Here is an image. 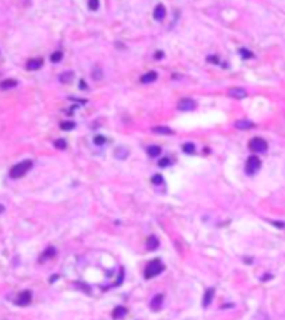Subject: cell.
Masks as SVG:
<instances>
[{
    "instance_id": "6da1fadb",
    "label": "cell",
    "mask_w": 285,
    "mask_h": 320,
    "mask_svg": "<svg viewBox=\"0 0 285 320\" xmlns=\"http://www.w3.org/2000/svg\"><path fill=\"white\" fill-rule=\"evenodd\" d=\"M32 165H33V162H32V160L18 162V164H15V165L10 169V177H12V178H20V177H23L27 172L30 170Z\"/></svg>"
},
{
    "instance_id": "7a4b0ae2",
    "label": "cell",
    "mask_w": 285,
    "mask_h": 320,
    "mask_svg": "<svg viewBox=\"0 0 285 320\" xmlns=\"http://www.w3.org/2000/svg\"><path fill=\"white\" fill-rule=\"evenodd\" d=\"M163 263L158 260V258H155V260H152L149 265L145 267V272H144V275H145V279H154V277H157V275H160L162 272H163Z\"/></svg>"
},
{
    "instance_id": "3957f363",
    "label": "cell",
    "mask_w": 285,
    "mask_h": 320,
    "mask_svg": "<svg viewBox=\"0 0 285 320\" xmlns=\"http://www.w3.org/2000/svg\"><path fill=\"white\" fill-rule=\"evenodd\" d=\"M249 149L252 150L254 154H264V152H267V149H269V144H267L262 137H254V139H250V142H249Z\"/></svg>"
},
{
    "instance_id": "277c9868",
    "label": "cell",
    "mask_w": 285,
    "mask_h": 320,
    "mask_svg": "<svg viewBox=\"0 0 285 320\" xmlns=\"http://www.w3.org/2000/svg\"><path fill=\"white\" fill-rule=\"evenodd\" d=\"M260 167H262V162L257 155H250L247 162H245V172L249 174V175H254L255 172L260 170Z\"/></svg>"
},
{
    "instance_id": "5b68a950",
    "label": "cell",
    "mask_w": 285,
    "mask_h": 320,
    "mask_svg": "<svg viewBox=\"0 0 285 320\" xmlns=\"http://www.w3.org/2000/svg\"><path fill=\"white\" fill-rule=\"evenodd\" d=\"M32 302V292L30 290H25V292H20L18 297L15 299V304L18 307H27V305Z\"/></svg>"
},
{
    "instance_id": "8992f818",
    "label": "cell",
    "mask_w": 285,
    "mask_h": 320,
    "mask_svg": "<svg viewBox=\"0 0 285 320\" xmlns=\"http://www.w3.org/2000/svg\"><path fill=\"white\" fill-rule=\"evenodd\" d=\"M195 107H197V103L192 98H182L180 102H178V110H182V112H190Z\"/></svg>"
},
{
    "instance_id": "52a82bcc",
    "label": "cell",
    "mask_w": 285,
    "mask_h": 320,
    "mask_svg": "<svg viewBox=\"0 0 285 320\" xmlns=\"http://www.w3.org/2000/svg\"><path fill=\"white\" fill-rule=\"evenodd\" d=\"M228 95L232 98H245L247 97V90L242 87H232L228 90Z\"/></svg>"
},
{
    "instance_id": "ba28073f",
    "label": "cell",
    "mask_w": 285,
    "mask_h": 320,
    "mask_svg": "<svg viewBox=\"0 0 285 320\" xmlns=\"http://www.w3.org/2000/svg\"><path fill=\"white\" fill-rule=\"evenodd\" d=\"M213 294H215V290H213V289H207V290H205V294H203V299H202V305H203V309L210 307V304H212V300H213Z\"/></svg>"
},
{
    "instance_id": "9c48e42d",
    "label": "cell",
    "mask_w": 285,
    "mask_h": 320,
    "mask_svg": "<svg viewBox=\"0 0 285 320\" xmlns=\"http://www.w3.org/2000/svg\"><path fill=\"white\" fill-rule=\"evenodd\" d=\"M165 15H167V9L162 5V4H158V5L155 7V10H154V18L160 22V20L165 18Z\"/></svg>"
},
{
    "instance_id": "30bf717a",
    "label": "cell",
    "mask_w": 285,
    "mask_h": 320,
    "mask_svg": "<svg viewBox=\"0 0 285 320\" xmlns=\"http://www.w3.org/2000/svg\"><path fill=\"white\" fill-rule=\"evenodd\" d=\"M162 304H163V294H157L155 297L150 300V309L152 310H160Z\"/></svg>"
},
{
    "instance_id": "8fae6325",
    "label": "cell",
    "mask_w": 285,
    "mask_h": 320,
    "mask_svg": "<svg viewBox=\"0 0 285 320\" xmlns=\"http://www.w3.org/2000/svg\"><path fill=\"white\" fill-rule=\"evenodd\" d=\"M235 127L240 130H249V129H254V122L252 120H247V119H240L235 122Z\"/></svg>"
},
{
    "instance_id": "7c38bea8",
    "label": "cell",
    "mask_w": 285,
    "mask_h": 320,
    "mask_svg": "<svg viewBox=\"0 0 285 320\" xmlns=\"http://www.w3.org/2000/svg\"><path fill=\"white\" fill-rule=\"evenodd\" d=\"M157 72H154V70H150V72H147V73H144L142 77H140V82L142 83H152V82H155L157 80Z\"/></svg>"
},
{
    "instance_id": "4fadbf2b",
    "label": "cell",
    "mask_w": 285,
    "mask_h": 320,
    "mask_svg": "<svg viewBox=\"0 0 285 320\" xmlns=\"http://www.w3.org/2000/svg\"><path fill=\"white\" fill-rule=\"evenodd\" d=\"M14 87H17L15 78H5V80L0 82V88H2V90H9V88H14Z\"/></svg>"
},
{
    "instance_id": "5bb4252c",
    "label": "cell",
    "mask_w": 285,
    "mask_h": 320,
    "mask_svg": "<svg viewBox=\"0 0 285 320\" xmlns=\"http://www.w3.org/2000/svg\"><path fill=\"white\" fill-rule=\"evenodd\" d=\"M42 63H43L42 58H30V60L27 62V68H28V70H37V68L42 67Z\"/></svg>"
},
{
    "instance_id": "9a60e30c",
    "label": "cell",
    "mask_w": 285,
    "mask_h": 320,
    "mask_svg": "<svg viewBox=\"0 0 285 320\" xmlns=\"http://www.w3.org/2000/svg\"><path fill=\"white\" fill-rule=\"evenodd\" d=\"M90 75H92V80H102L104 78V72H102V67H99V65H95V67L92 68V72H90Z\"/></svg>"
},
{
    "instance_id": "2e32d148",
    "label": "cell",
    "mask_w": 285,
    "mask_h": 320,
    "mask_svg": "<svg viewBox=\"0 0 285 320\" xmlns=\"http://www.w3.org/2000/svg\"><path fill=\"white\" fill-rule=\"evenodd\" d=\"M115 157L119 160H125L127 157H129V149L127 147H117L115 149Z\"/></svg>"
},
{
    "instance_id": "e0dca14e",
    "label": "cell",
    "mask_w": 285,
    "mask_h": 320,
    "mask_svg": "<svg viewBox=\"0 0 285 320\" xmlns=\"http://www.w3.org/2000/svg\"><path fill=\"white\" fill-rule=\"evenodd\" d=\"M152 132L158 135H173L172 129H168V127H152Z\"/></svg>"
},
{
    "instance_id": "ac0fdd59",
    "label": "cell",
    "mask_w": 285,
    "mask_h": 320,
    "mask_svg": "<svg viewBox=\"0 0 285 320\" xmlns=\"http://www.w3.org/2000/svg\"><path fill=\"white\" fill-rule=\"evenodd\" d=\"M147 154L155 159V157H158V155L162 154V149L158 147V145H150V147H147Z\"/></svg>"
},
{
    "instance_id": "d6986e66",
    "label": "cell",
    "mask_w": 285,
    "mask_h": 320,
    "mask_svg": "<svg viewBox=\"0 0 285 320\" xmlns=\"http://www.w3.org/2000/svg\"><path fill=\"white\" fill-rule=\"evenodd\" d=\"M60 82H63V83H70L73 80V72H70V70H67V72H63V73H60Z\"/></svg>"
},
{
    "instance_id": "ffe728a7",
    "label": "cell",
    "mask_w": 285,
    "mask_h": 320,
    "mask_svg": "<svg viewBox=\"0 0 285 320\" xmlns=\"http://www.w3.org/2000/svg\"><path fill=\"white\" fill-rule=\"evenodd\" d=\"M147 248H149V250H155V248H158V238L157 237H149L147 238Z\"/></svg>"
},
{
    "instance_id": "44dd1931",
    "label": "cell",
    "mask_w": 285,
    "mask_h": 320,
    "mask_svg": "<svg viewBox=\"0 0 285 320\" xmlns=\"http://www.w3.org/2000/svg\"><path fill=\"white\" fill-rule=\"evenodd\" d=\"M112 315H114V319H122V317L127 315V309H125V307H117Z\"/></svg>"
},
{
    "instance_id": "7402d4cb",
    "label": "cell",
    "mask_w": 285,
    "mask_h": 320,
    "mask_svg": "<svg viewBox=\"0 0 285 320\" xmlns=\"http://www.w3.org/2000/svg\"><path fill=\"white\" fill-rule=\"evenodd\" d=\"M182 150H183L185 154H195V144H192V142H187V144L182 145Z\"/></svg>"
},
{
    "instance_id": "603a6c76",
    "label": "cell",
    "mask_w": 285,
    "mask_h": 320,
    "mask_svg": "<svg viewBox=\"0 0 285 320\" xmlns=\"http://www.w3.org/2000/svg\"><path fill=\"white\" fill-rule=\"evenodd\" d=\"M60 129L62 130H73L75 129V122H72V120H65V122L60 124Z\"/></svg>"
},
{
    "instance_id": "cb8c5ba5",
    "label": "cell",
    "mask_w": 285,
    "mask_h": 320,
    "mask_svg": "<svg viewBox=\"0 0 285 320\" xmlns=\"http://www.w3.org/2000/svg\"><path fill=\"white\" fill-rule=\"evenodd\" d=\"M62 57H63V53H62L60 50L53 52L52 55H50V62H52V63H57V62H60V60H62Z\"/></svg>"
},
{
    "instance_id": "d4e9b609",
    "label": "cell",
    "mask_w": 285,
    "mask_h": 320,
    "mask_svg": "<svg viewBox=\"0 0 285 320\" xmlns=\"http://www.w3.org/2000/svg\"><path fill=\"white\" fill-rule=\"evenodd\" d=\"M105 142H107V140H105V137L104 135H95V137H93V144L95 145H105Z\"/></svg>"
},
{
    "instance_id": "484cf974",
    "label": "cell",
    "mask_w": 285,
    "mask_h": 320,
    "mask_svg": "<svg viewBox=\"0 0 285 320\" xmlns=\"http://www.w3.org/2000/svg\"><path fill=\"white\" fill-rule=\"evenodd\" d=\"M152 183H154V185H162V183H163V177H162L160 174L154 175L152 177Z\"/></svg>"
},
{
    "instance_id": "4316f807",
    "label": "cell",
    "mask_w": 285,
    "mask_h": 320,
    "mask_svg": "<svg viewBox=\"0 0 285 320\" xmlns=\"http://www.w3.org/2000/svg\"><path fill=\"white\" fill-rule=\"evenodd\" d=\"M239 53H240V55H242L244 58H254V53H252L250 50H247V48H240Z\"/></svg>"
},
{
    "instance_id": "83f0119b",
    "label": "cell",
    "mask_w": 285,
    "mask_h": 320,
    "mask_svg": "<svg viewBox=\"0 0 285 320\" xmlns=\"http://www.w3.org/2000/svg\"><path fill=\"white\" fill-rule=\"evenodd\" d=\"M53 145H55V147H57L58 150H63V149H65V147H67V142H65V140H63V139H57V140H55V144H53Z\"/></svg>"
},
{
    "instance_id": "f1b7e54d",
    "label": "cell",
    "mask_w": 285,
    "mask_h": 320,
    "mask_svg": "<svg viewBox=\"0 0 285 320\" xmlns=\"http://www.w3.org/2000/svg\"><path fill=\"white\" fill-rule=\"evenodd\" d=\"M53 255H55V248H47L45 250V253H43V255H42V260H45V258H50V257H53Z\"/></svg>"
},
{
    "instance_id": "f546056e",
    "label": "cell",
    "mask_w": 285,
    "mask_h": 320,
    "mask_svg": "<svg viewBox=\"0 0 285 320\" xmlns=\"http://www.w3.org/2000/svg\"><path fill=\"white\" fill-rule=\"evenodd\" d=\"M99 0H88V9H90V10H99Z\"/></svg>"
},
{
    "instance_id": "4dcf8cb0",
    "label": "cell",
    "mask_w": 285,
    "mask_h": 320,
    "mask_svg": "<svg viewBox=\"0 0 285 320\" xmlns=\"http://www.w3.org/2000/svg\"><path fill=\"white\" fill-rule=\"evenodd\" d=\"M170 164H172L170 159H167V157H165V159H160V160H158V167H168Z\"/></svg>"
},
{
    "instance_id": "1f68e13d",
    "label": "cell",
    "mask_w": 285,
    "mask_h": 320,
    "mask_svg": "<svg viewBox=\"0 0 285 320\" xmlns=\"http://www.w3.org/2000/svg\"><path fill=\"white\" fill-rule=\"evenodd\" d=\"M208 62H213V63H220V58L215 57V55H210L208 57Z\"/></svg>"
},
{
    "instance_id": "d6a6232c",
    "label": "cell",
    "mask_w": 285,
    "mask_h": 320,
    "mask_svg": "<svg viewBox=\"0 0 285 320\" xmlns=\"http://www.w3.org/2000/svg\"><path fill=\"white\" fill-rule=\"evenodd\" d=\"M155 58H157V60H160V58H163V52H160V50H158V52H155Z\"/></svg>"
},
{
    "instance_id": "836d02e7",
    "label": "cell",
    "mask_w": 285,
    "mask_h": 320,
    "mask_svg": "<svg viewBox=\"0 0 285 320\" xmlns=\"http://www.w3.org/2000/svg\"><path fill=\"white\" fill-rule=\"evenodd\" d=\"M272 223H274V225H277L279 228H285V223H284V222H272Z\"/></svg>"
},
{
    "instance_id": "e575fe53",
    "label": "cell",
    "mask_w": 285,
    "mask_h": 320,
    "mask_svg": "<svg viewBox=\"0 0 285 320\" xmlns=\"http://www.w3.org/2000/svg\"><path fill=\"white\" fill-rule=\"evenodd\" d=\"M0 212H4V207H2V205H0Z\"/></svg>"
}]
</instances>
